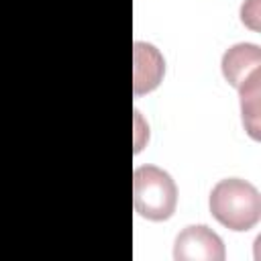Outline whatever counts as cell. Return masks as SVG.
Segmentation results:
<instances>
[{
    "label": "cell",
    "instance_id": "obj_1",
    "mask_svg": "<svg viewBox=\"0 0 261 261\" xmlns=\"http://www.w3.org/2000/svg\"><path fill=\"white\" fill-rule=\"evenodd\" d=\"M212 216L230 230H249L261 218V196L257 188L239 177L220 179L210 192Z\"/></svg>",
    "mask_w": 261,
    "mask_h": 261
},
{
    "label": "cell",
    "instance_id": "obj_2",
    "mask_svg": "<svg viewBox=\"0 0 261 261\" xmlns=\"http://www.w3.org/2000/svg\"><path fill=\"white\" fill-rule=\"evenodd\" d=\"M133 206L147 220H167L177 206V188L171 175L157 165H141L133 173Z\"/></svg>",
    "mask_w": 261,
    "mask_h": 261
},
{
    "label": "cell",
    "instance_id": "obj_3",
    "mask_svg": "<svg viewBox=\"0 0 261 261\" xmlns=\"http://www.w3.org/2000/svg\"><path fill=\"white\" fill-rule=\"evenodd\" d=\"M226 257L222 239L206 224L186 226L173 245L175 261H222Z\"/></svg>",
    "mask_w": 261,
    "mask_h": 261
},
{
    "label": "cell",
    "instance_id": "obj_4",
    "mask_svg": "<svg viewBox=\"0 0 261 261\" xmlns=\"http://www.w3.org/2000/svg\"><path fill=\"white\" fill-rule=\"evenodd\" d=\"M133 59H135V67H133V92H135V96H141V94L155 90L163 77V71H165V61H163L161 53L153 45L137 41L135 49H133Z\"/></svg>",
    "mask_w": 261,
    "mask_h": 261
},
{
    "label": "cell",
    "instance_id": "obj_5",
    "mask_svg": "<svg viewBox=\"0 0 261 261\" xmlns=\"http://www.w3.org/2000/svg\"><path fill=\"white\" fill-rule=\"evenodd\" d=\"M222 75L232 88H239L253 71L261 67V49L255 43H237L222 55Z\"/></svg>",
    "mask_w": 261,
    "mask_h": 261
},
{
    "label": "cell",
    "instance_id": "obj_6",
    "mask_svg": "<svg viewBox=\"0 0 261 261\" xmlns=\"http://www.w3.org/2000/svg\"><path fill=\"white\" fill-rule=\"evenodd\" d=\"M259 84H261V69L253 71L237 90L241 96V114L243 126L251 135V139H259Z\"/></svg>",
    "mask_w": 261,
    "mask_h": 261
}]
</instances>
